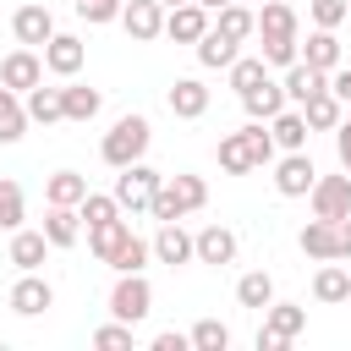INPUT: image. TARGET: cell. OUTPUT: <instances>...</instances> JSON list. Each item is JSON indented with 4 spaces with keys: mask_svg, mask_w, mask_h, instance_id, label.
Returning <instances> with one entry per match:
<instances>
[{
    "mask_svg": "<svg viewBox=\"0 0 351 351\" xmlns=\"http://www.w3.org/2000/svg\"><path fill=\"white\" fill-rule=\"evenodd\" d=\"M159 5H165V11H170V5H186V0H159Z\"/></svg>",
    "mask_w": 351,
    "mask_h": 351,
    "instance_id": "obj_51",
    "label": "cell"
},
{
    "mask_svg": "<svg viewBox=\"0 0 351 351\" xmlns=\"http://www.w3.org/2000/svg\"><path fill=\"white\" fill-rule=\"evenodd\" d=\"M208 110V88L197 82V77H176V88H170V115L176 121H197Z\"/></svg>",
    "mask_w": 351,
    "mask_h": 351,
    "instance_id": "obj_18",
    "label": "cell"
},
{
    "mask_svg": "<svg viewBox=\"0 0 351 351\" xmlns=\"http://www.w3.org/2000/svg\"><path fill=\"white\" fill-rule=\"evenodd\" d=\"M335 230H340V258H351V214L335 219Z\"/></svg>",
    "mask_w": 351,
    "mask_h": 351,
    "instance_id": "obj_49",
    "label": "cell"
},
{
    "mask_svg": "<svg viewBox=\"0 0 351 351\" xmlns=\"http://www.w3.org/2000/svg\"><path fill=\"white\" fill-rule=\"evenodd\" d=\"M60 99H66V121H93V115L104 110V93H99V88H88V82H71V77H66Z\"/></svg>",
    "mask_w": 351,
    "mask_h": 351,
    "instance_id": "obj_22",
    "label": "cell"
},
{
    "mask_svg": "<svg viewBox=\"0 0 351 351\" xmlns=\"http://www.w3.org/2000/svg\"><path fill=\"white\" fill-rule=\"evenodd\" d=\"M258 38H296V11L285 0H263L258 11Z\"/></svg>",
    "mask_w": 351,
    "mask_h": 351,
    "instance_id": "obj_28",
    "label": "cell"
},
{
    "mask_svg": "<svg viewBox=\"0 0 351 351\" xmlns=\"http://www.w3.org/2000/svg\"><path fill=\"white\" fill-rule=\"evenodd\" d=\"M307 197H313V214L318 219H346L351 214V170L346 176H318Z\"/></svg>",
    "mask_w": 351,
    "mask_h": 351,
    "instance_id": "obj_5",
    "label": "cell"
},
{
    "mask_svg": "<svg viewBox=\"0 0 351 351\" xmlns=\"http://www.w3.org/2000/svg\"><path fill=\"white\" fill-rule=\"evenodd\" d=\"M197 5H208V11H219V5H230V0H197Z\"/></svg>",
    "mask_w": 351,
    "mask_h": 351,
    "instance_id": "obj_50",
    "label": "cell"
},
{
    "mask_svg": "<svg viewBox=\"0 0 351 351\" xmlns=\"http://www.w3.org/2000/svg\"><path fill=\"white\" fill-rule=\"evenodd\" d=\"M329 88V71H318V66H307V60H296V66H285V99L302 110L313 93H324Z\"/></svg>",
    "mask_w": 351,
    "mask_h": 351,
    "instance_id": "obj_15",
    "label": "cell"
},
{
    "mask_svg": "<svg viewBox=\"0 0 351 351\" xmlns=\"http://www.w3.org/2000/svg\"><path fill=\"white\" fill-rule=\"evenodd\" d=\"M302 60H307V66H318V71L346 66V60H340V38H335V27H313V33H307V44H302Z\"/></svg>",
    "mask_w": 351,
    "mask_h": 351,
    "instance_id": "obj_21",
    "label": "cell"
},
{
    "mask_svg": "<svg viewBox=\"0 0 351 351\" xmlns=\"http://www.w3.org/2000/svg\"><path fill=\"white\" fill-rule=\"evenodd\" d=\"M241 104H247V121H274L291 99H285V82H274V77H263L258 88H247L241 93Z\"/></svg>",
    "mask_w": 351,
    "mask_h": 351,
    "instance_id": "obj_14",
    "label": "cell"
},
{
    "mask_svg": "<svg viewBox=\"0 0 351 351\" xmlns=\"http://www.w3.org/2000/svg\"><path fill=\"white\" fill-rule=\"evenodd\" d=\"M49 258V236L44 230H11V263L27 274V269H38Z\"/></svg>",
    "mask_w": 351,
    "mask_h": 351,
    "instance_id": "obj_26",
    "label": "cell"
},
{
    "mask_svg": "<svg viewBox=\"0 0 351 351\" xmlns=\"http://www.w3.org/2000/svg\"><path fill=\"white\" fill-rule=\"evenodd\" d=\"M165 186V176L154 170V165H126L121 176H115V203H121V214H143L148 203H154V192Z\"/></svg>",
    "mask_w": 351,
    "mask_h": 351,
    "instance_id": "obj_3",
    "label": "cell"
},
{
    "mask_svg": "<svg viewBox=\"0 0 351 351\" xmlns=\"http://www.w3.org/2000/svg\"><path fill=\"white\" fill-rule=\"evenodd\" d=\"M148 258H154V241H143V236H126V241L115 247L110 269H115V274H137V269H148Z\"/></svg>",
    "mask_w": 351,
    "mask_h": 351,
    "instance_id": "obj_35",
    "label": "cell"
},
{
    "mask_svg": "<svg viewBox=\"0 0 351 351\" xmlns=\"http://www.w3.org/2000/svg\"><path fill=\"white\" fill-rule=\"evenodd\" d=\"M44 71H49V66H44V55H38V49H27V44H22V49H11V55L0 60V82H5V88H16V93L38 88V82H44Z\"/></svg>",
    "mask_w": 351,
    "mask_h": 351,
    "instance_id": "obj_7",
    "label": "cell"
},
{
    "mask_svg": "<svg viewBox=\"0 0 351 351\" xmlns=\"http://www.w3.org/2000/svg\"><path fill=\"white\" fill-rule=\"evenodd\" d=\"M121 5L126 0H77V16L93 22V27H104V22H121Z\"/></svg>",
    "mask_w": 351,
    "mask_h": 351,
    "instance_id": "obj_43",
    "label": "cell"
},
{
    "mask_svg": "<svg viewBox=\"0 0 351 351\" xmlns=\"http://www.w3.org/2000/svg\"><path fill=\"white\" fill-rule=\"evenodd\" d=\"M335 154H340V170H351V121L335 126Z\"/></svg>",
    "mask_w": 351,
    "mask_h": 351,
    "instance_id": "obj_47",
    "label": "cell"
},
{
    "mask_svg": "<svg viewBox=\"0 0 351 351\" xmlns=\"http://www.w3.org/2000/svg\"><path fill=\"white\" fill-rule=\"evenodd\" d=\"M302 252L307 258H318V263H329V258H340V230H335V219H307L302 225Z\"/></svg>",
    "mask_w": 351,
    "mask_h": 351,
    "instance_id": "obj_17",
    "label": "cell"
},
{
    "mask_svg": "<svg viewBox=\"0 0 351 351\" xmlns=\"http://www.w3.org/2000/svg\"><path fill=\"white\" fill-rule=\"evenodd\" d=\"M313 181H318V170H313L307 148H296V154H285V159L274 165V192H280V197H307Z\"/></svg>",
    "mask_w": 351,
    "mask_h": 351,
    "instance_id": "obj_8",
    "label": "cell"
},
{
    "mask_svg": "<svg viewBox=\"0 0 351 351\" xmlns=\"http://www.w3.org/2000/svg\"><path fill=\"white\" fill-rule=\"evenodd\" d=\"M285 346H291L285 335H274L269 324H258V351H285Z\"/></svg>",
    "mask_w": 351,
    "mask_h": 351,
    "instance_id": "obj_48",
    "label": "cell"
},
{
    "mask_svg": "<svg viewBox=\"0 0 351 351\" xmlns=\"http://www.w3.org/2000/svg\"><path fill=\"white\" fill-rule=\"evenodd\" d=\"M203 203H208V181H203V176H170V181L154 192L148 214L165 225V219H186V214H197Z\"/></svg>",
    "mask_w": 351,
    "mask_h": 351,
    "instance_id": "obj_2",
    "label": "cell"
},
{
    "mask_svg": "<svg viewBox=\"0 0 351 351\" xmlns=\"http://www.w3.org/2000/svg\"><path fill=\"white\" fill-rule=\"evenodd\" d=\"M302 115H307V126H313V132H335V126L346 121V115H340V99H335L329 88H324V93H313V99L302 104Z\"/></svg>",
    "mask_w": 351,
    "mask_h": 351,
    "instance_id": "obj_33",
    "label": "cell"
},
{
    "mask_svg": "<svg viewBox=\"0 0 351 351\" xmlns=\"http://www.w3.org/2000/svg\"><path fill=\"white\" fill-rule=\"evenodd\" d=\"M11 33H16V44H27V49H44V44L55 38V16H49V5H38V0L16 5V16H11Z\"/></svg>",
    "mask_w": 351,
    "mask_h": 351,
    "instance_id": "obj_6",
    "label": "cell"
},
{
    "mask_svg": "<svg viewBox=\"0 0 351 351\" xmlns=\"http://www.w3.org/2000/svg\"><path fill=\"white\" fill-rule=\"evenodd\" d=\"M192 49H197V66H208V71H219V66L230 71V60L241 55V44H236V38H225L219 27H208V33H203Z\"/></svg>",
    "mask_w": 351,
    "mask_h": 351,
    "instance_id": "obj_20",
    "label": "cell"
},
{
    "mask_svg": "<svg viewBox=\"0 0 351 351\" xmlns=\"http://www.w3.org/2000/svg\"><path fill=\"white\" fill-rule=\"evenodd\" d=\"M208 27H214V22H208V5H197V0L165 11V38H176V44H197Z\"/></svg>",
    "mask_w": 351,
    "mask_h": 351,
    "instance_id": "obj_9",
    "label": "cell"
},
{
    "mask_svg": "<svg viewBox=\"0 0 351 351\" xmlns=\"http://www.w3.org/2000/svg\"><path fill=\"white\" fill-rule=\"evenodd\" d=\"M263 77H269V60H263V55H236V60H230V88H236V93L258 88Z\"/></svg>",
    "mask_w": 351,
    "mask_h": 351,
    "instance_id": "obj_38",
    "label": "cell"
},
{
    "mask_svg": "<svg viewBox=\"0 0 351 351\" xmlns=\"http://www.w3.org/2000/svg\"><path fill=\"white\" fill-rule=\"evenodd\" d=\"M329 93H335L340 104H351V66H335V71H329Z\"/></svg>",
    "mask_w": 351,
    "mask_h": 351,
    "instance_id": "obj_45",
    "label": "cell"
},
{
    "mask_svg": "<svg viewBox=\"0 0 351 351\" xmlns=\"http://www.w3.org/2000/svg\"><path fill=\"white\" fill-rule=\"evenodd\" d=\"M77 214H82V225L93 230V225H104V219H115V214H121V203H115V192H88V197L77 203Z\"/></svg>",
    "mask_w": 351,
    "mask_h": 351,
    "instance_id": "obj_39",
    "label": "cell"
},
{
    "mask_svg": "<svg viewBox=\"0 0 351 351\" xmlns=\"http://www.w3.org/2000/svg\"><path fill=\"white\" fill-rule=\"evenodd\" d=\"M44 307H55V285H49L38 269H27V274L11 285V313H22V318H38Z\"/></svg>",
    "mask_w": 351,
    "mask_h": 351,
    "instance_id": "obj_10",
    "label": "cell"
},
{
    "mask_svg": "<svg viewBox=\"0 0 351 351\" xmlns=\"http://www.w3.org/2000/svg\"><path fill=\"white\" fill-rule=\"evenodd\" d=\"M148 143H154V126H148V115H121V121L104 132L99 154H104V165L126 170V165H137V159L148 154Z\"/></svg>",
    "mask_w": 351,
    "mask_h": 351,
    "instance_id": "obj_1",
    "label": "cell"
},
{
    "mask_svg": "<svg viewBox=\"0 0 351 351\" xmlns=\"http://www.w3.org/2000/svg\"><path fill=\"white\" fill-rule=\"evenodd\" d=\"M269 132H274V148H285V154H296V148H307V115L302 110H280L274 121H269Z\"/></svg>",
    "mask_w": 351,
    "mask_h": 351,
    "instance_id": "obj_23",
    "label": "cell"
},
{
    "mask_svg": "<svg viewBox=\"0 0 351 351\" xmlns=\"http://www.w3.org/2000/svg\"><path fill=\"white\" fill-rule=\"evenodd\" d=\"M132 329H137V324H121V318H115V324L93 329V346H99V351H132V340H137Z\"/></svg>",
    "mask_w": 351,
    "mask_h": 351,
    "instance_id": "obj_41",
    "label": "cell"
},
{
    "mask_svg": "<svg viewBox=\"0 0 351 351\" xmlns=\"http://www.w3.org/2000/svg\"><path fill=\"white\" fill-rule=\"evenodd\" d=\"M22 219H27V197L11 176H0V230H22Z\"/></svg>",
    "mask_w": 351,
    "mask_h": 351,
    "instance_id": "obj_37",
    "label": "cell"
},
{
    "mask_svg": "<svg viewBox=\"0 0 351 351\" xmlns=\"http://www.w3.org/2000/svg\"><path fill=\"white\" fill-rule=\"evenodd\" d=\"M154 351H192V335H176V329H165V335H154Z\"/></svg>",
    "mask_w": 351,
    "mask_h": 351,
    "instance_id": "obj_46",
    "label": "cell"
},
{
    "mask_svg": "<svg viewBox=\"0 0 351 351\" xmlns=\"http://www.w3.org/2000/svg\"><path fill=\"white\" fill-rule=\"evenodd\" d=\"M44 197H49V203H66V208H77V203L88 197V176H77V170H55V176L44 181Z\"/></svg>",
    "mask_w": 351,
    "mask_h": 351,
    "instance_id": "obj_31",
    "label": "cell"
},
{
    "mask_svg": "<svg viewBox=\"0 0 351 351\" xmlns=\"http://www.w3.org/2000/svg\"><path fill=\"white\" fill-rule=\"evenodd\" d=\"M346 5H351V0H346Z\"/></svg>",
    "mask_w": 351,
    "mask_h": 351,
    "instance_id": "obj_52",
    "label": "cell"
},
{
    "mask_svg": "<svg viewBox=\"0 0 351 351\" xmlns=\"http://www.w3.org/2000/svg\"><path fill=\"white\" fill-rule=\"evenodd\" d=\"M236 302H241V307H258V313H263V307L274 302V280H269L263 269L241 274V280H236Z\"/></svg>",
    "mask_w": 351,
    "mask_h": 351,
    "instance_id": "obj_36",
    "label": "cell"
},
{
    "mask_svg": "<svg viewBox=\"0 0 351 351\" xmlns=\"http://www.w3.org/2000/svg\"><path fill=\"white\" fill-rule=\"evenodd\" d=\"M230 346V329L219 318H197L192 324V351H225Z\"/></svg>",
    "mask_w": 351,
    "mask_h": 351,
    "instance_id": "obj_40",
    "label": "cell"
},
{
    "mask_svg": "<svg viewBox=\"0 0 351 351\" xmlns=\"http://www.w3.org/2000/svg\"><path fill=\"white\" fill-rule=\"evenodd\" d=\"M269 66H296L302 60V38H263V49H258Z\"/></svg>",
    "mask_w": 351,
    "mask_h": 351,
    "instance_id": "obj_42",
    "label": "cell"
},
{
    "mask_svg": "<svg viewBox=\"0 0 351 351\" xmlns=\"http://www.w3.org/2000/svg\"><path fill=\"white\" fill-rule=\"evenodd\" d=\"M44 236H49V247H71V241L82 236V214L66 208V203H49V214H44Z\"/></svg>",
    "mask_w": 351,
    "mask_h": 351,
    "instance_id": "obj_24",
    "label": "cell"
},
{
    "mask_svg": "<svg viewBox=\"0 0 351 351\" xmlns=\"http://www.w3.org/2000/svg\"><path fill=\"white\" fill-rule=\"evenodd\" d=\"M307 11H313V27H340V22L351 16V5H346V0H313Z\"/></svg>",
    "mask_w": 351,
    "mask_h": 351,
    "instance_id": "obj_44",
    "label": "cell"
},
{
    "mask_svg": "<svg viewBox=\"0 0 351 351\" xmlns=\"http://www.w3.org/2000/svg\"><path fill=\"white\" fill-rule=\"evenodd\" d=\"M22 99H27V115H33V121H44V126L66 121V99H60V88H44V82H38V88H27Z\"/></svg>",
    "mask_w": 351,
    "mask_h": 351,
    "instance_id": "obj_30",
    "label": "cell"
},
{
    "mask_svg": "<svg viewBox=\"0 0 351 351\" xmlns=\"http://www.w3.org/2000/svg\"><path fill=\"white\" fill-rule=\"evenodd\" d=\"M219 170H225V176H247V170H258V165H252V148H247V132L219 137Z\"/></svg>",
    "mask_w": 351,
    "mask_h": 351,
    "instance_id": "obj_34",
    "label": "cell"
},
{
    "mask_svg": "<svg viewBox=\"0 0 351 351\" xmlns=\"http://www.w3.org/2000/svg\"><path fill=\"white\" fill-rule=\"evenodd\" d=\"M121 27L137 38V44H154L165 33V5L159 0H126L121 5Z\"/></svg>",
    "mask_w": 351,
    "mask_h": 351,
    "instance_id": "obj_11",
    "label": "cell"
},
{
    "mask_svg": "<svg viewBox=\"0 0 351 351\" xmlns=\"http://www.w3.org/2000/svg\"><path fill=\"white\" fill-rule=\"evenodd\" d=\"M110 313H115L121 324H143V318L154 313V285L143 280V269L115 280V291H110Z\"/></svg>",
    "mask_w": 351,
    "mask_h": 351,
    "instance_id": "obj_4",
    "label": "cell"
},
{
    "mask_svg": "<svg viewBox=\"0 0 351 351\" xmlns=\"http://www.w3.org/2000/svg\"><path fill=\"white\" fill-rule=\"evenodd\" d=\"M313 296L329 302V307H335V302H351V274L340 269V258H329V263L313 274Z\"/></svg>",
    "mask_w": 351,
    "mask_h": 351,
    "instance_id": "obj_27",
    "label": "cell"
},
{
    "mask_svg": "<svg viewBox=\"0 0 351 351\" xmlns=\"http://www.w3.org/2000/svg\"><path fill=\"white\" fill-rule=\"evenodd\" d=\"M236 252H241L236 230H225V225H203L197 230V263H236Z\"/></svg>",
    "mask_w": 351,
    "mask_h": 351,
    "instance_id": "obj_16",
    "label": "cell"
},
{
    "mask_svg": "<svg viewBox=\"0 0 351 351\" xmlns=\"http://www.w3.org/2000/svg\"><path fill=\"white\" fill-rule=\"evenodd\" d=\"M263 324H269L274 335L296 340V335L307 329V307H296V302H269V307H263Z\"/></svg>",
    "mask_w": 351,
    "mask_h": 351,
    "instance_id": "obj_32",
    "label": "cell"
},
{
    "mask_svg": "<svg viewBox=\"0 0 351 351\" xmlns=\"http://www.w3.org/2000/svg\"><path fill=\"white\" fill-rule=\"evenodd\" d=\"M27 99L16 93V88H5L0 82V143H22V132H27Z\"/></svg>",
    "mask_w": 351,
    "mask_h": 351,
    "instance_id": "obj_19",
    "label": "cell"
},
{
    "mask_svg": "<svg viewBox=\"0 0 351 351\" xmlns=\"http://www.w3.org/2000/svg\"><path fill=\"white\" fill-rule=\"evenodd\" d=\"M154 258L170 263V269H176V263H192V258H197V236L181 230V219H165L159 236H154Z\"/></svg>",
    "mask_w": 351,
    "mask_h": 351,
    "instance_id": "obj_12",
    "label": "cell"
},
{
    "mask_svg": "<svg viewBox=\"0 0 351 351\" xmlns=\"http://www.w3.org/2000/svg\"><path fill=\"white\" fill-rule=\"evenodd\" d=\"M82 60H88V44H82L77 33H55V38L44 44V66H49L55 77H77Z\"/></svg>",
    "mask_w": 351,
    "mask_h": 351,
    "instance_id": "obj_13",
    "label": "cell"
},
{
    "mask_svg": "<svg viewBox=\"0 0 351 351\" xmlns=\"http://www.w3.org/2000/svg\"><path fill=\"white\" fill-rule=\"evenodd\" d=\"M126 236H132V219H126V214H115V219H104V225H93V230H88V247H93V258H99V263H110V258H115V247H121Z\"/></svg>",
    "mask_w": 351,
    "mask_h": 351,
    "instance_id": "obj_25",
    "label": "cell"
},
{
    "mask_svg": "<svg viewBox=\"0 0 351 351\" xmlns=\"http://www.w3.org/2000/svg\"><path fill=\"white\" fill-rule=\"evenodd\" d=\"M214 27H219L225 38H236V44H247V38L258 33V16H252L247 5H236V0H230V5H219V11H214Z\"/></svg>",
    "mask_w": 351,
    "mask_h": 351,
    "instance_id": "obj_29",
    "label": "cell"
}]
</instances>
